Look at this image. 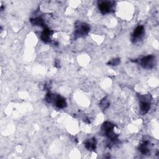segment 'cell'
Instances as JSON below:
<instances>
[{
  "label": "cell",
  "mask_w": 159,
  "mask_h": 159,
  "mask_svg": "<svg viewBox=\"0 0 159 159\" xmlns=\"http://www.w3.org/2000/svg\"><path fill=\"white\" fill-rule=\"evenodd\" d=\"M90 30V28L88 25L82 23L76 26V31H75V35H85L87 34Z\"/></svg>",
  "instance_id": "6da1fadb"
},
{
  "label": "cell",
  "mask_w": 159,
  "mask_h": 159,
  "mask_svg": "<svg viewBox=\"0 0 159 159\" xmlns=\"http://www.w3.org/2000/svg\"><path fill=\"white\" fill-rule=\"evenodd\" d=\"M154 57L150 56L143 58L141 60V65L145 69H151L153 66Z\"/></svg>",
  "instance_id": "7a4b0ae2"
},
{
  "label": "cell",
  "mask_w": 159,
  "mask_h": 159,
  "mask_svg": "<svg viewBox=\"0 0 159 159\" xmlns=\"http://www.w3.org/2000/svg\"><path fill=\"white\" fill-rule=\"evenodd\" d=\"M99 9L103 14H106L110 12L111 10V4L110 2H102L99 4Z\"/></svg>",
  "instance_id": "3957f363"
},
{
  "label": "cell",
  "mask_w": 159,
  "mask_h": 159,
  "mask_svg": "<svg viewBox=\"0 0 159 159\" xmlns=\"http://www.w3.org/2000/svg\"><path fill=\"white\" fill-rule=\"evenodd\" d=\"M54 102L56 103V105L59 108H63L67 106V103L65 99L60 96H56Z\"/></svg>",
  "instance_id": "277c9868"
},
{
  "label": "cell",
  "mask_w": 159,
  "mask_h": 159,
  "mask_svg": "<svg viewBox=\"0 0 159 159\" xmlns=\"http://www.w3.org/2000/svg\"><path fill=\"white\" fill-rule=\"evenodd\" d=\"M85 145L86 149H87L88 150H90V151H94V150L96 149V140H95V139L88 140L87 141H86Z\"/></svg>",
  "instance_id": "5b68a950"
},
{
  "label": "cell",
  "mask_w": 159,
  "mask_h": 159,
  "mask_svg": "<svg viewBox=\"0 0 159 159\" xmlns=\"http://www.w3.org/2000/svg\"><path fill=\"white\" fill-rule=\"evenodd\" d=\"M144 27L142 26H140L137 27V28H135V29L133 33V38L134 39H139V37H141L142 35V34H144Z\"/></svg>",
  "instance_id": "8992f818"
},
{
  "label": "cell",
  "mask_w": 159,
  "mask_h": 159,
  "mask_svg": "<svg viewBox=\"0 0 159 159\" xmlns=\"http://www.w3.org/2000/svg\"><path fill=\"white\" fill-rule=\"evenodd\" d=\"M52 33L51 31H50L49 29L45 28L44 29V31L42 32L41 35V39L44 42H47L50 41V35H51Z\"/></svg>",
  "instance_id": "52a82bcc"
},
{
  "label": "cell",
  "mask_w": 159,
  "mask_h": 159,
  "mask_svg": "<svg viewBox=\"0 0 159 159\" xmlns=\"http://www.w3.org/2000/svg\"><path fill=\"white\" fill-rule=\"evenodd\" d=\"M114 128H115L114 125H113L112 123H111V122H104V124L103 125V127H102L104 131H105L106 134L110 133V132H111V131H112Z\"/></svg>",
  "instance_id": "ba28073f"
},
{
  "label": "cell",
  "mask_w": 159,
  "mask_h": 159,
  "mask_svg": "<svg viewBox=\"0 0 159 159\" xmlns=\"http://www.w3.org/2000/svg\"><path fill=\"white\" fill-rule=\"evenodd\" d=\"M140 110H141L143 114H145L149 111L150 109V104L147 101H141L140 104Z\"/></svg>",
  "instance_id": "9c48e42d"
},
{
  "label": "cell",
  "mask_w": 159,
  "mask_h": 159,
  "mask_svg": "<svg viewBox=\"0 0 159 159\" xmlns=\"http://www.w3.org/2000/svg\"><path fill=\"white\" fill-rule=\"evenodd\" d=\"M31 22L32 24L35 25V26H43L44 24V22L43 19H42L41 18H35V19H31Z\"/></svg>",
  "instance_id": "30bf717a"
},
{
  "label": "cell",
  "mask_w": 159,
  "mask_h": 159,
  "mask_svg": "<svg viewBox=\"0 0 159 159\" xmlns=\"http://www.w3.org/2000/svg\"><path fill=\"white\" fill-rule=\"evenodd\" d=\"M100 106H101V108L106 109V108H107L109 106V103L106 100V99H103V100L101 102Z\"/></svg>",
  "instance_id": "8fae6325"
},
{
  "label": "cell",
  "mask_w": 159,
  "mask_h": 159,
  "mask_svg": "<svg viewBox=\"0 0 159 159\" xmlns=\"http://www.w3.org/2000/svg\"><path fill=\"white\" fill-rule=\"evenodd\" d=\"M119 59H114V60H112L110 63V64H111L112 65H117L118 63H119Z\"/></svg>",
  "instance_id": "7c38bea8"
}]
</instances>
